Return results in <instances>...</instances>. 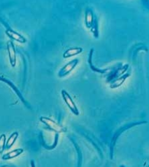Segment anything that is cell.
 Instances as JSON below:
<instances>
[{
	"mask_svg": "<svg viewBox=\"0 0 149 167\" xmlns=\"http://www.w3.org/2000/svg\"><path fill=\"white\" fill-rule=\"evenodd\" d=\"M94 15L91 10L87 9L85 11V23L86 28L91 29L94 22Z\"/></svg>",
	"mask_w": 149,
	"mask_h": 167,
	"instance_id": "obj_6",
	"label": "cell"
},
{
	"mask_svg": "<svg viewBox=\"0 0 149 167\" xmlns=\"http://www.w3.org/2000/svg\"><path fill=\"white\" fill-rule=\"evenodd\" d=\"M130 74L128 73L124 75L121 76L120 78H117L116 80L113 81L112 82L110 83V88L112 89H115L117 87H120L126 80L127 78H128Z\"/></svg>",
	"mask_w": 149,
	"mask_h": 167,
	"instance_id": "obj_8",
	"label": "cell"
},
{
	"mask_svg": "<svg viewBox=\"0 0 149 167\" xmlns=\"http://www.w3.org/2000/svg\"><path fill=\"white\" fill-rule=\"evenodd\" d=\"M7 50L8 52L10 64L12 67H14L16 66L17 57H16L15 48L14 43L12 41H8L7 42Z\"/></svg>",
	"mask_w": 149,
	"mask_h": 167,
	"instance_id": "obj_4",
	"label": "cell"
},
{
	"mask_svg": "<svg viewBox=\"0 0 149 167\" xmlns=\"http://www.w3.org/2000/svg\"><path fill=\"white\" fill-rule=\"evenodd\" d=\"M5 141H6L5 135L2 134L0 136V154L2 153L4 151Z\"/></svg>",
	"mask_w": 149,
	"mask_h": 167,
	"instance_id": "obj_13",
	"label": "cell"
},
{
	"mask_svg": "<svg viewBox=\"0 0 149 167\" xmlns=\"http://www.w3.org/2000/svg\"><path fill=\"white\" fill-rule=\"evenodd\" d=\"M18 137H19V133L16 132H14L12 135H10V137H9L6 143V147L7 148H10L13 146V144H15Z\"/></svg>",
	"mask_w": 149,
	"mask_h": 167,
	"instance_id": "obj_10",
	"label": "cell"
},
{
	"mask_svg": "<svg viewBox=\"0 0 149 167\" xmlns=\"http://www.w3.org/2000/svg\"><path fill=\"white\" fill-rule=\"evenodd\" d=\"M83 48L79 47H72L68 49L64 53L63 57L64 58L71 57L75 55H78L82 52Z\"/></svg>",
	"mask_w": 149,
	"mask_h": 167,
	"instance_id": "obj_7",
	"label": "cell"
},
{
	"mask_svg": "<svg viewBox=\"0 0 149 167\" xmlns=\"http://www.w3.org/2000/svg\"><path fill=\"white\" fill-rule=\"evenodd\" d=\"M61 94H62L63 100L67 106H68V108L71 110V111L73 112L74 114L78 115L79 114L78 109L77 108L76 104L73 102V99H72L69 93L66 92L65 90H62L61 91Z\"/></svg>",
	"mask_w": 149,
	"mask_h": 167,
	"instance_id": "obj_1",
	"label": "cell"
},
{
	"mask_svg": "<svg viewBox=\"0 0 149 167\" xmlns=\"http://www.w3.org/2000/svg\"><path fill=\"white\" fill-rule=\"evenodd\" d=\"M5 33L8 37L10 38L15 40L16 41H18L20 43H25L26 41L25 38L17 32L14 31L11 29H8L5 31Z\"/></svg>",
	"mask_w": 149,
	"mask_h": 167,
	"instance_id": "obj_5",
	"label": "cell"
},
{
	"mask_svg": "<svg viewBox=\"0 0 149 167\" xmlns=\"http://www.w3.org/2000/svg\"><path fill=\"white\" fill-rule=\"evenodd\" d=\"M23 151H24L23 149L19 148L15 149L12 151H10L9 153L5 154L2 156V159L7 160H10L12 158H14L16 157H17L18 156L20 155L21 154L23 153Z\"/></svg>",
	"mask_w": 149,
	"mask_h": 167,
	"instance_id": "obj_9",
	"label": "cell"
},
{
	"mask_svg": "<svg viewBox=\"0 0 149 167\" xmlns=\"http://www.w3.org/2000/svg\"><path fill=\"white\" fill-rule=\"evenodd\" d=\"M128 64H125L124 67H121L117 70V71L115 72L114 75L113 76V78H117L119 76H121L124 73V72L126 71L127 69L128 68Z\"/></svg>",
	"mask_w": 149,
	"mask_h": 167,
	"instance_id": "obj_11",
	"label": "cell"
},
{
	"mask_svg": "<svg viewBox=\"0 0 149 167\" xmlns=\"http://www.w3.org/2000/svg\"><path fill=\"white\" fill-rule=\"evenodd\" d=\"M98 22L96 18H95L94 19V22L92 25L91 29V31L94 34V37L96 38L98 37Z\"/></svg>",
	"mask_w": 149,
	"mask_h": 167,
	"instance_id": "obj_12",
	"label": "cell"
},
{
	"mask_svg": "<svg viewBox=\"0 0 149 167\" xmlns=\"http://www.w3.org/2000/svg\"><path fill=\"white\" fill-rule=\"evenodd\" d=\"M78 62L79 60L78 59H75L70 61L61 69L58 74V76L60 78H62L68 75L76 67V66L78 64Z\"/></svg>",
	"mask_w": 149,
	"mask_h": 167,
	"instance_id": "obj_2",
	"label": "cell"
},
{
	"mask_svg": "<svg viewBox=\"0 0 149 167\" xmlns=\"http://www.w3.org/2000/svg\"><path fill=\"white\" fill-rule=\"evenodd\" d=\"M40 120L41 122H42L43 123L48 126L50 129L54 130L56 132H61L63 130V128L59 124H57V123H56L55 121H54L50 118H48L47 117H42L40 118Z\"/></svg>",
	"mask_w": 149,
	"mask_h": 167,
	"instance_id": "obj_3",
	"label": "cell"
}]
</instances>
